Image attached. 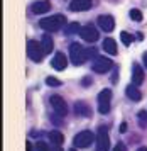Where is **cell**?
Listing matches in <instances>:
<instances>
[{"label":"cell","instance_id":"cell-1","mask_svg":"<svg viewBox=\"0 0 147 151\" xmlns=\"http://www.w3.org/2000/svg\"><path fill=\"white\" fill-rule=\"evenodd\" d=\"M66 22V15L63 14H54L49 15L46 19H41L39 21V27L44 29L46 32H56V31H61V27H64Z\"/></svg>","mask_w":147,"mask_h":151},{"label":"cell","instance_id":"cell-2","mask_svg":"<svg viewBox=\"0 0 147 151\" xmlns=\"http://www.w3.org/2000/svg\"><path fill=\"white\" fill-rule=\"evenodd\" d=\"M69 61L73 63L74 66H81L85 65L86 60V48H83L80 42H71L69 44Z\"/></svg>","mask_w":147,"mask_h":151},{"label":"cell","instance_id":"cell-3","mask_svg":"<svg viewBox=\"0 0 147 151\" xmlns=\"http://www.w3.org/2000/svg\"><path fill=\"white\" fill-rule=\"evenodd\" d=\"M44 48H42V42L36 41V39H31L27 41V56L36 63H41L42 58H44Z\"/></svg>","mask_w":147,"mask_h":151},{"label":"cell","instance_id":"cell-4","mask_svg":"<svg viewBox=\"0 0 147 151\" xmlns=\"http://www.w3.org/2000/svg\"><path fill=\"white\" fill-rule=\"evenodd\" d=\"M96 141V136H95L91 131H81L76 136L73 137V144L74 148H88Z\"/></svg>","mask_w":147,"mask_h":151},{"label":"cell","instance_id":"cell-5","mask_svg":"<svg viewBox=\"0 0 147 151\" xmlns=\"http://www.w3.org/2000/svg\"><path fill=\"white\" fill-rule=\"evenodd\" d=\"M96 151H108L110 150V137H108L107 126H100L96 131Z\"/></svg>","mask_w":147,"mask_h":151},{"label":"cell","instance_id":"cell-6","mask_svg":"<svg viewBox=\"0 0 147 151\" xmlns=\"http://www.w3.org/2000/svg\"><path fill=\"white\" fill-rule=\"evenodd\" d=\"M110 102H112V90L103 88L98 93V112L100 114H108L110 112Z\"/></svg>","mask_w":147,"mask_h":151},{"label":"cell","instance_id":"cell-7","mask_svg":"<svg viewBox=\"0 0 147 151\" xmlns=\"http://www.w3.org/2000/svg\"><path fill=\"white\" fill-rule=\"evenodd\" d=\"M112 68H113V61L110 58H105V56H98L91 65V70L95 73H107Z\"/></svg>","mask_w":147,"mask_h":151},{"label":"cell","instance_id":"cell-8","mask_svg":"<svg viewBox=\"0 0 147 151\" xmlns=\"http://www.w3.org/2000/svg\"><path fill=\"white\" fill-rule=\"evenodd\" d=\"M80 36H81V39L86 42H96L100 39V32H98V29L95 27L93 24H86L85 27H81Z\"/></svg>","mask_w":147,"mask_h":151},{"label":"cell","instance_id":"cell-9","mask_svg":"<svg viewBox=\"0 0 147 151\" xmlns=\"http://www.w3.org/2000/svg\"><path fill=\"white\" fill-rule=\"evenodd\" d=\"M49 104L54 109V112H58L61 116H66L68 114V104L64 102V99L59 95H51L49 97Z\"/></svg>","mask_w":147,"mask_h":151},{"label":"cell","instance_id":"cell-10","mask_svg":"<svg viewBox=\"0 0 147 151\" xmlns=\"http://www.w3.org/2000/svg\"><path fill=\"white\" fill-rule=\"evenodd\" d=\"M96 24H98V27H100L101 31H105V32H112L113 27H115V19L112 17V15L103 14V15H98Z\"/></svg>","mask_w":147,"mask_h":151},{"label":"cell","instance_id":"cell-11","mask_svg":"<svg viewBox=\"0 0 147 151\" xmlns=\"http://www.w3.org/2000/svg\"><path fill=\"white\" fill-rule=\"evenodd\" d=\"M91 5H93V0H71L69 10H73V12H85V10H90Z\"/></svg>","mask_w":147,"mask_h":151},{"label":"cell","instance_id":"cell-12","mask_svg":"<svg viewBox=\"0 0 147 151\" xmlns=\"http://www.w3.org/2000/svg\"><path fill=\"white\" fill-rule=\"evenodd\" d=\"M73 110H74V114L80 116V117H91V107H90L85 100H78V102H74Z\"/></svg>","mask_w":147,"mask_h":151},{"label":"cell","instance_id":"cell-13","mask_svg":"<svg viewBox=\"0 0 147 151\" xmlns=\"http://www.w3.org/2000/svg\"><path fill=\"white\" fill-rule=\"evenodd\" d=\"M51 66H53L54 70H58V71H63V70L68 66V58L66 55H63V53H56V55L53 56V60H51Z\"/></svg>","mask_w":147,"mask_h":151},{"label":"cell","instance_id":"cell-14","mask_svg":"<svg viewBox=\"0 0 147 151\" xmlns=\"http://www.w3.org/2000/svg\"><path fill=\"white\" fill-rule=\"evenodd\" d=\"M32 12L34 14H37V15H41V14H47L49 10H51V4L47 2V0H37V2H34L32 4Z\"/></svg>","mask_w":147,"mask_h":151},{"label":"cell","instance_id":"cell-15","mask_svg":"<svg viewBox=\"0 0 147 151\" xmlns=\"http://www.w3.org/2000/svg\"><path fill=\"white\" fill-rule=\"evenodd\" d=\"M142 82H144V70L139 63H134L132 65V83L139 87L142 85Z\"/></svg>","mask_w":147,"mask_h":151},{"label":"cell","instance_id":"cell-16","mask_svg":"<svg viewBox=\"0 0 147 151\" xmlns=\"http://www.w3.org/2000/svg\"><path fill=\"white\" fill-rule=\"evenodd\" d=\"M125 95H127L130 100H134V102H139V100L142 99V92L137 88V85L130 83V85H127V88H125Z\"/></svg>","mask_w":147,"mask_h":151},{"label":"cell","instance_id":"cell-17","mask_svg":"<svg viewBox=\"0 0 147 151\" xmlns=\"http://www.w3.org/2000/svg\"><path fill=\"white\" fill-rule=\"evenodd\" d=\"M47 137H49L51 144H56V146H63V143H64V136H63V132H61V131H58V129L49 131Z\"/></svg>","mask_w":147,"mask_h":151},{"label":"cell","instance_id":"cell-18","mask_svg":"<svg viewBox=\"0 0 147 151\" xmlns=\"http://www.w3.org/2000/svg\"><path fill=\"white\" fill-rule=\"evenodd\" d=\"M103 49L107 51L108 55H117V53H118V49H117V42H115V39H112V37L103 39Z\"/></svg>","mask_w":147,"mask_h":151},{"label":"cell","instance_id":"cell-19","mask_svg":"<svg viewBox=\"0 0 147 151\" xmlns=\"http://www.w3.org/2000/svg\"><path fill=\"white\" fill-rule=\"evenodd\" d=\"M63 31H64V36H74V34H80L81 26L78 22H69L63 27Z\"/></svg>","mask_w":147,"mask_h":151},{"label":"cell","instance_id":"cell-20","mask_svg":"<svg viewBox=\"0 0 147 151\" xmlns=\"http://www.w3.org/2000/svg\"><path fill=\"white\" fill-rule=\"evenodd\" d=\"M42 48H44V53L46 55H51L53 53V49H54V41H53V37L49 34H44L42 36Z\"/></svg>","mask_w":147,"mask_h":151},{"label":"cell","instance_id":"cell-21","mask_svg":"<svg viewBox=\"0 0 147 151\" xmlns=\"http://www.w3.org/2000/svg\"><path fill=\"white\" fill-rule=\"evenodd\" d=\"M137 124L141 129H146L147 127V110H141L137 114Z\"/></svg>","mask_w":147,"mask_h":151},{"label":"cell","instance_id":"cell-22","mask_svg":"<svg viewBox=\"0 0 147 151\" xmlns=\"http://www.w3.org/2000/svg\"><path fill=\"white\" fill-rule=\"evenodd\" d=\"M120 39H122V42H123L125 46H128V44H132V41H134V36L128 34L127 31H122L120 32Z\"/></svg>","mask_w":147,"mask_h":151},{"label":"cell","instance_id":"cell-23","mask_svg":"<svg viewBox=\"0 0 147 151\" xmlns=\"http://www.w3.org/2000/svg\"><path fill=\"white\" fill-rule=\"evenodd\" d=\"M96 58H98V49L93 48V46H91V48H86V60L88 61H91V60L95 61Z\"/></svg>","mask_w":147,"mask_h":151},{"label":"cell","instance_id":"cell-24","mask_svg":"<svg viewBox=\"0 0 147 151\" xmlns=\"http://www.w3.org/2000/svg\"><path fill=\"white\" fill-rule=\"evenodd\" d=\"M130 19H132L134 22H142L144 17H142V12L139 10V9H132V10H130Z\"/></svg>","mask_w":147,"mask_h":151},{"label":"cell","instance_id":"cell-25","mask_svg":"<svg viewBox=\"0 0 147 151\" xmlns=\"http://www.w3.org/2000/svg\"><path fill=\"white\" fill-rule=\"evenodd\" d=\"M63 117H64V116H61V114H58V112H54V114L49 116V119H51V122H53L54 126H61V124L64 122V121H63Z\"/></svg>","mask_w":147,"mask_h":151},{"label":"cell","instance_id":"cell-26","mask_svg":"<svg viewBox=\"0 0 147 151\" xmlns=\"http://www.w3.org/2000/svg\"><path fill=\"white\" fill-rule=\"evenodd\" d=\"M34 146H36V150L34 151H51V148H49L47 143H44V141H37Z\"/></svg>","mask_w":147,"mask_h":151},{"label":"cell","instance_id":"cell-27","mask_svg":"<svg viewBox=\"0 0 147 151\" xmlns=\"http://www.w3.org/2000/svg\"><path fill=\"white\" fill-rule=\"evenodd\" d=\"M46 83L49 85V87H61V80L54 78V76H47V78H46Z\"/></svg>","mask_w":147,"mask_h":151},{"label":"cell","instance_id":"cell-28","mask_svg":"<svg viewBox=\"0 0 147 151\" xmlns=\"http://www.w3.org/2000/svg\"><path fill=\"white\" fill-rule=\"evenodd\" d=\"M112 151H127V144L123 143V141H118V143L115 144V148Z\"/></svg>","mask_w":147,"mask_h":151},{"label":"cell","instance_id":"cell-29","mask_svg":"<svg viewBox=\"0 0 147 151\" xmlns=\"http://www.w3.org/2000/svg\"><path fill=\"white\" fill-rule=\"evenodd\" d=\"M91 83H93V78H91V76H85V78H81V85H83V87H90Z\"/></svg>","mask_w":147,"mask_h":151},{"label":"cell","instance_id":"cell-30","mask_svg":"<svg viewBox=\"0 0 147 151\" xmlns=\"http://www.w3.org/2000/svg\"><path fill=\"white\" fill-rule=\"evenodd\" d=\"M110 80H112V83H117V82H118V70H115V71H113V75L110 76Z\"/></svg>","mask_w":147,"mask_h":151},{"label":"cell","instance_id":"cell-31","mask_svg":"<svg viewBox=\"0 0 147 151\" xmlns=\"http://www.w3.org/2000/svg\"><path fill=\"white\" fill-rule=\"evenodd\" d=\"M34 150H36V146H32L31 141H27L26 143V151H34Z\"/></svg>","mask_w":147,"mask_h":151},{"label":"cell","instance_id":"cell-32","mask_svg":"<svg viewBox=\"0 0 147 151\" xmlns=\"http://www.w3.org/2000/svg\"><path fill=\"white\" fill-rule=\"evenodd\" d=\"M142 63H144V66L147 68V51L144 53V55H142Z\"/></svg>","mask_w":147,"mask_h":151},{"label":"cell","instance_id":"cell-33","mask_svg":"<svg viewBox=\"0 0 147 151\" xmlns=\"http://www.w3.org/2000/svg\"><path fill=\"white\" fill-rule=\"evenodd\" d=\"M120 132H127V124H125V122L120 124Z\"/></svg>","mask_w":147,"mask_h":151},{"label":"cell","instance_id":"cell-34","mask_svg":"<svg viewBox=\"0 0 147 151\" xmlns=\"http://www.w3.org/2000/svg\"><path fill=\"white\" fill-rule=\"evenodd\" d=\"M51 151H63V146H56V144H53Z\"/></svg>","mask_w":147,"mask_h":151},{"label":"cell","instance_id":"cell-35","mask_svg":"<svg viewBox=\"0 0 147 151\" xmlns=\"http://www.w3.org/2000/svg\"><path fill=\"white\" fill-rule=\"evenodd\" d=\"M137 39H139V41H142V39H144V34H142V32H137Z\"/></svg>","mask_w":147,"mask_h":151},{"label":"cell","instance_id":"cell-36","mask_svg":"<svg viewBox=\"0 0 147 151\" xmlns=\"http://www.w3.org/2000/svg\"><path fill=\"white\" fill-rule=\"evenodd\" d=\"M137 151H147L146 146H141V148H137Z\"/></svg>","mask_w":147,"mask_h":151},{"label":"cell","instance_id":"cell-37","mask_svg":"<svg viewBox=\"0 0 147 151\" xmlns=\"http://www.w3.org/2000/svg\"><path fill=\"white\" fill-rule=\"evenodd\" d=\"M69 151H76V148H71V150H69Z\"/></svg>","mask_w":147,"mask_h":151}]
</instances>
